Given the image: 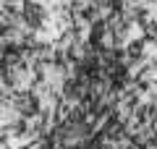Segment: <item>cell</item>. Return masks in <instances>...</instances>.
Instances as JSON below:
<instances>
[{
  "label": "cell",
  "mask_w": 157,
  "mask_h": 149,
  "mask_svg": "<svg viewBox=\"0 0 157 149\" xmlns=\"http://www.w3.org/2000/svg\"><path fill=\"white\" fill-rule=\"evenodd\" d=\"M24 76H26V78H34V73H32V66H26V68H24ZM11 81L16 84V89L21 86V76H11Z\"/></svg>",
  "instance_id": "cell-1"
}]
</instances>
